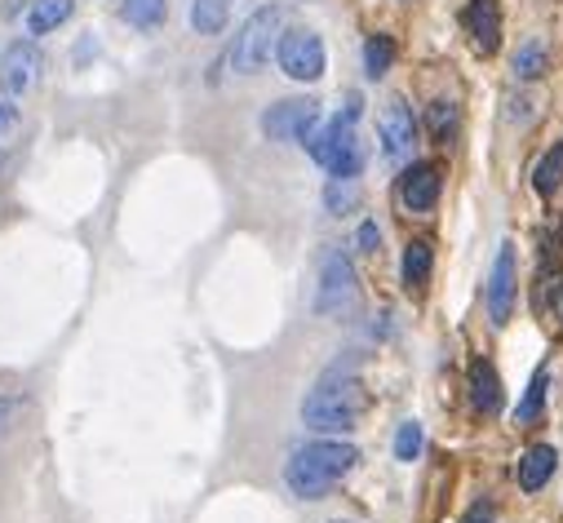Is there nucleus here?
Listing matches in <instances>:
<instances>
[{
	"label": "nucleus",
	"instance_id": "nucleus-27",
	"mask_svg": "<svg viewBox=\"0 0 563 523\" xmlns=\"http://www.w3.org/2000/svg\"><path fill=\"white\" fill-rule=\"evenodd\" d=\"M462 523H497V514H493V505L479 501V505H471V510L462 514Z\"/></svg>",
	"mask_w": 563,
	"mask_h": 523
},
{
	"label": "nucleus",
	"instance_id": "nucleus-18",
	"mask_svg": "<svg viewBox=\"0 0 563 523\" xmlns=\"http://www.w3.org/2000/svg\"><path fill=\"white\" fill-rule=\"evenodd\" d=\"M231 19V0H191V27L200 36H222Z\"/></svg>",
	"mask_w": 563,
	"mask_h": 523
},
{
	"label": "nucleus",
	"instance_id": "nucleus-10",
	"mask_svg": "<svg viewBox=\"0 0 563 523\" xmlns=\"http://www.w3.org/2000/svg\"><path fill=\"white\" fill-rule=\"evenodd\" d=\"M440 187H444V178H440V165H431V160H417L399 174V200L408 213H431L440 204Z\"/></svg>",
	"mask_w": 563,
	"mask_h": 523
},
{
	"label": "nucleus",
	"instance_id": "nucleus-30",
	"mask_svg": "<svg viewBox=\"0 0 563 523\" xmlns=\"http://www.w3.org/2000/svg\"><path fill=\"white\" fill-rule=\"evenodd\" d=\"M333 523H346V519H333Z\"/></svg>",
	"mask_w": 563,
	"mask_h": 523
},
{
	"label": "nucleus",
	"instance_id": "nucleus-25",
	"mask_svg": "<svg viewBox=\"0 0 563 523\" xmlns=\"http://www.w3.org/2000/svg\"><path fill=\"white\" fill-rule=\"evenodd\" d=\"M421 444H427L421 426H417V422H404L399 435H395V457H399V461H417V457H421Z\"/></svg>",
	"mask_w": 563,
	"mask_h": 523
},
{
	"label": "nucleus",
	"instance_id": "nucleus-28",
	"mask_svg": "<svg viewBox=\"0 0 563 523\" xmlns=\"http://www.w3.org/2000/svg\"><path fill=\"white\" fill-rule=\"evenodd\" d=\"M14 120H19V111H14L10 102H0V134H10V129H14Z\"/></svg>",
	"mask_w": 563,
	"mask_h": 523
},
{
	"label": "nucleus",
	"instance_id": "nucleus-6",
	"mask_svg": "<svg viewBox=\"0 0 563 523\" xmlns=\"http://www.w3.org/2000/svg\"><path fill=\"white\" fill-rule=\"evenodd\" d=\"M275 58H279V71H285L289 80L298 85H316L324 76V41L311 32V27H289L279 32V45H275Z\"/></svg>",
	"mask_w": 563,
	"mask_h": 523
},
{
	"label": "nucleus",
	"instance_id": "nucleus-23",
	"mask_svg": "<svg viewBox=\"0 0 563 523\" xmlns=\"http://www.w3.org/2000/svg\"><path fill=\"white\" fill-rule=\"evenodd\" d=\"M545 45L541 41H528V45H519V54L510 58V71H515V80H537L541 71H545Z\"/></svg>",
	"mask_w": 563,
	"mask_h": 523
},
{
	"label": "nucleus",
	"instance_id": "nucleus-11",
	"mask_svg": "<svg viewBox=\"0 0 563 523\" xmlns=\"http://www.w3.org/2000/svg\"><path fill=\"white\" fill-rule=\"evenodd\" d=\"M36 76H41V49L32 41H14L5 49V58H0V93L19 98L36 85Z\"/></svg>",
	"mask_w": 563,
	"mask_h": 523
},
{
	"label": "nucleus",
	"instance_id": "nucleus-16",
	"mask_svg": "<svg viewBox=\"0 0 563 523\" xmlns=\"http://www.w3.org/2000/svg\"><path fill=\"white\" fill-rule=\"evenodd\" d=\"M545 390H550V368L541 364V368L532 372L528 390H523L519 409H515V422H519V426H532V422H541V413H545Z\"/></svg>",
	"mask_w": 563,
	"mask_h": 523
},
{
	"label": "nucleus",
	"instance_id": "nucleus-19",
	"mask_svg": "<svg viewBox=\"0 0 563 523\" xmlns=\"http://www.w3.org/2000/svg\"><path fill=\"white\" fill-rule=\"evenodd\" d=\"M165 0H124L120 5V19L129 23V27H137V32H152V27H161L165 23Z\"/></svg>",
	"mask_w": 563,
	"mask_h": 523
},
{
	"label": "nucleus",
	"instance_id": "nucleus-2",
	"mask_svg": "<svg viewBox=\"0 0 563 523\" xmlns=\"http://www.w3.org/2000/svg\"><path fill=\"white\" fill-rule=\"evenodd\" d=\"M360 466V448L355 444H342V439H316V444H302L289 466H285V483L294 488V497L302 501H320L329 497L351 470Z\"/></svg>",
	"mask_w": 563,
	"mask_h": 523
},
{
	"label": "nucleus",
	"instance_id": "nucleus-8",
	"mask_svg": "<svg viewBox=\"0 0 563 523\" xmlns=\"http://www.w3.org/2000/svg\"><path fill=\"white\" fill-rule=\"evenodd\" d=\"M377 138H382V156H386L390 165H399V160L412 156L417 120H412V111L404 107V98H390V102L382 107V115H377Z\"/></svg>",
	"mask_w": 563,
	"mask_h": 523
},
{
	"label": "nucleus",
	"instance_id": "nucleus-14",
	"mask_svg": "<svg viewBox=\"0 0 563 523\" xmlns=\"http://www.w3.org/2000/svg\"><path fill=\"white\" fill-rule=\"evenodd\" d=\"M471 404H475L484 418L501 413V381H497V368L484 364V359L471 364Z\"/></svg>",
	"mask_w": 563,
	"mask_h": 523
},
{
	"label": "nucleus",
	"instance_id": "nucleus-4",
	"mask_svg": "<svg viewBox=\"0 0 563 523\" xmlns=\"http://www.w3.org/2000/svg\"><path fill=\"white\" fill-rule=\"evenodd\" d=\"M279 32H285V5H262L244 19V27L231 41V71L240 76H257L271 58V49L279 45Z\"/></svg>",
	"mask_w": 563,
	"mask_h": 523
},
{
	"label": "nucleus",
	"instance_id": "nucleus-21",
	"mask_svg": "<svg viewBox=\"0 0 563 523\" xmlns=\"http://www.w3.org/2000/svg\"><path fill=\"white\" fill-rule=\"evenodd\" d=\"M360 200H364V191H360V182L355 178H329V187H324V204H329V213H355L360 209Z\"/></svg>",
	"mask_w": 563,
	"mask_h": 523
},
{
	"label": "nucleus",
	"instance_id": "nucleus-1",
	"mask_svg": "<svg viewBox=\"0 0 563 523\" xmlns=\"http://www.w3.org/2000/svg\"><path fill=\"white\" fill-rule=\"evenodd\" d=\"M364 409H368L364 381L351 368L338 364V368H329L320 377V386L302 400V422L311 431H320V435H346V431H355V422L364 418Z\"/></svg>",
	"mask_w": 563,
	"mask_h": 523
},
{
	"label": "nucleus",
	"instance_id": "nucleus-17",
	"mask_svg": "<svg viewBox=\"0 0 563 523\" xmlns=\"http://www.w3.org/2000/svg\"><path fill=\"white\" fill-rule=\"evenodd\" d=\"M67 19H71V0H36V5L27 10V32L32 36H49Z\"/></svg>",
	"mask_w": 563,
	"mask_h": 523
},
{
	"label": "nucleus",
	"instance_id": "nucleus-26",
	"mask_svg": "<svg viewBox=\"0 0 563 523\" xmlns=\"http://www.w3.org/2000/svg\"><path fill=\"white\" fill-rule=\"evenodd\" d=\"M355 244H360L364 253H377V248H382V231H377V222H364V226L355 231Z\"/></svg>",
	"mask_w": 563,
	"mask_h": 523
},
{
	"label": "nucleus",
	"instance_id": "nucleus-3",
	"mask_svg": "<svg viewBox=\"0 0 563 523\" xmlns=\"http://www.w3.org/2000/svg\"><path fill=\"white\" fill-rule=\"evenodd\" d=\"M302 147L333 178H360V169H364V143L355 134V120H346V115H338L329 124H316Z\"/></svg>",
	"mask_w": 563,
	"mask_h": 523
},
{
	"label": "nucleus",
	"instance_id": "nucleus-13",
	"mask_svg": "<svg viewBox=\"0 0 563 523\" xmlns=\"http://www.w3.org/2000/svg\"><path fill=\"white\" fill-rule=\"evenodd\" d=\"M554 466H559V453H554L550 444H532V448L519 457V488H523V492H541V488L550 483Z\"/></svg>",
	"mask_w": 563,
	"mask_h": 523
},
{
	"label": "nucleus",
	"instance_id": "nucleus-15",
	"mask_svg": "<svg viewBox=\"0 0 563 523\" xmlns=\"http://www.w3.org/2000/svg\"><path fill=\"white\" fill-rule=\"evenodd\" d=\"M431 271H435V248H431L427 240H412V244L404 248V262H399L404 285H408V289H421V285L431 280Z\"/></svg>",
	"mask_w": 563,
	"mask_h": 523
},
{
	"label": "nucleus",
	"instance_id": "nucleus-29",
	"mask_svg": "<svg viewBox=\"0 0 563 523\" xmlns=\"http://www.w3.org/2000/svg\"><path fill=\"white\" fill-rule=\"evenodd\" d=\"M10 409H14L10 400H0V431H5V422H10Z\"/></svg>",
	"mask_w": 563,
	"mask_h": 523
},
{
	"label": "nucleus",
	"instance_id": "nucleus-22",
	"mask_svg": "<svg viewBox=\"0 0 563 523\" xmlns=\"http://www.w3.org/2000/svg\"><path fill=\"white\" fill-rule=\"evenodd\" d=\"M427 129H431V138H435V143H444V147H449V143L457 138V107H453V102H444V98H440V102H431V107H427Z\"/></svg>",
	"mask_w": 563,
	"mask_h": 523
},
{
	"label": "nucleus",
	"instance_id": "nucleus-5",
	"mask_svg": "<svg viewBox=\"0 0 563 523\" xmlns=\"http://www.w3.org/2000/svg\"><path fill=\"white\" fill-rule=\"evenodd\" d=\"M360 307V280L355 267L342 248H324L320 253V285H316V315L342 320Z\"/></svg>",
	"mask_w": 563,
	"mask_h": 523
},
{
	"label": "nucleus",
	"instance_id": "nucleus-20",
	"mask_svg": "<svg viewBox=\"0 0 563 523\" xmlns=\"http://www.w3.org/2000/svg\"><path fill=\"white\" fill-rule=\"evenodd\" d=\"M390 67H395V41H390L386 32H373V36L364 41V71H368L373 80H382Z\"/></svg>",
	"mask_w": 563,
	"mask_h": 523
},
{
	"label": "nucleus",
	"instance_id": "nucleus-24",
	"mask_svg": "<svg viewBox=\"0 0 563 523\" xmlns=\"http://www.w3.org/2000/svg\"><path fill=\"white\" fill-rule=\"evenodd\" d=\"M532 182H537V191H541V196H554V191L563 187V147H550V152L541 156V165H537Z\"/></svg>",
	"mask_w": 563,
	"mask_h": 523
},
{
	"label": "nucleus",
	"instance_id": "nucleus-12",
	"mask_svg": "<svg viewBox=\"0 0 563 523\" xmlns=\"http://www.w3.org/2000/svg\"><path fill=\"white\" fill-rule=\"evenodd\" d=\"M462 23H466L471 45H475L484 58L497 54V45H501V5H497V0H471L466 14H462Z\"/></svg>",
	"mask_w": 563,
	"mask_h": 523
},
{
	"label": "nucleus",
	"instance_id": "nucleus-9",
	"mask_svg": "<svg viewBox=\"0 0 563 523\" xmlns=\"http://www.w3.org/2000/svg\"><path fill=\"white\" fill-rule=\"evenodd\" d=\"M515 289H519V267H515V244H501L488 271V320L506 324L515 311Z\"/></svg>",
	"mask_w": 563,
	"mask_h": 523
},
{
	"label": "nucleus",
	"instance_id": "nucleus-7",
	"mask_svg": "<svg viewBox=\"0 0 563 523\" xmlns=\"http://www.w3.org/2000/svg\"><path fill=\"white\" fill-rule=\"evenodd\" d=\"M320 124V102L316 98H285L262 111V134L271 143H307V134Z\"/></svg>",
	"mask_w": 563,
	"mask_h": 523
}]
</instances>
